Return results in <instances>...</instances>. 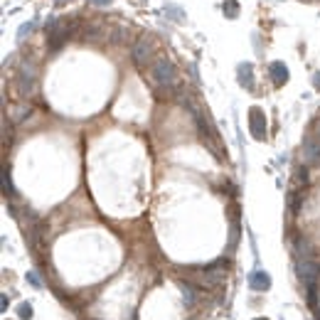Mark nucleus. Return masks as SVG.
<instances>
[{
    "label": "nucleus",
    "mask_w": 320,
    "mask_h": 320,
    "mask_svg": "<svg viewBox=\"0 0 320 320\" xmlns=\"http://www.w3.org/2000/svg\"><path fill=\"white\" fill-rule=\"evenodd\" d=\"M96 5H106V3H111V0H94Z\"/></svg>",
    "instance_id": "obj_22"
},
{
    "label": "nucleus",
    "mask_w": 320,
    "mask_h": 320,
    "mask_svg": "<svg viewBox=\"0 0 320 320\" xmlns=\"http://www.w3.org/2000/svg\"><path fill=\"white\" fill-rule=\"evenodd\" d=\"M293 247H296V259H313L310 244L305 242L303 236H296V239H293Z\"/></svg>",
    "instance_id": "obj_10"
},
{
    "label": "nucleus",
    "mask_w": 320,
    "mask_h": 320,
    "mask_svg": "<svg viewBox=\"0 0 320 320\" xmlns=\"http://www.w3.org/2000/svg\"><path fill=\"white\" fill-rule=\"evenodd\" d=\"M133 62L138 67H145L150 62V42H148L145 37L136 39V45H133Z\"/></svg>",
    "instance_id": "obj_6"
},
{
    "label": "nucleus",
    "mask_w": 320,
    "mask_h": 320,
    "mask_svg": "<svg viewBox=\"0 0 320 320\" xmlns=\"http://www.w3.org/2000/svg\"><path fill=\"white\" fill-rule=\"evenodd\" d=\"M296 182H298V185H305V182H308V170H305V168H298V170H296Z\"/></svg>",
    "instance_id": "obj_17"
},
{
    "label": "nucleus",
    "mask_w": 320,
    "mask_h": 320,
    "mask_svg": "<svg viewBox=\"0 0 320 320\" xmlns=\"http://www.w3.org/2000/svg\"><path fill=\"white\" fill-rule=\"evenodd\" d=\"M301 202H303L301 192H293V195L288 197V210H291V214H298V210H301Z\"/></svg>",
    "instance_id": "obj_14"
},
{
    "label": "nucleus",
    "mask_w": 320,
    "mask_h": 320,
    "mask_svg": "<svg viewBox=\"0 0 320 320\" xmlns=\"http://www.w3.org/2000/svg\"><path fill=\"white\" fill-rule=\"evenodd\" d=\"M150 74H153V79H155L160 87H173V84H175V67H173V62L165 59V57H158V59L153 62Z\"/></svg>",
    "instance_id": "obj_1"
},
{
    "label": "nucleus",
    "mask_w": 320,
    "mask_h": 320,
    "mask_svg": "<svg viewBox=\"0 0 320 320\" xmlns=\"http://www.w3.org/2000/svg\"><path fill=\"white\" fill-rule=\"evenodd\" d=\"M180 288H182L185 303H187V305H192V303H195V293H197V291H195V286H190L187 281H180Z\"/></svg>",
    "instance_id": "obj_13"
},
{
    "label": "nucleus",
    "mask_w": 320,
    "mask_h": 320,
    "mask_svg": "<svg viewBox=\"0 0 320 320\" xmlns=\"http://www.w3.org/2000/svg\"><path fill=\"white\" fill-rule=\"evenodd\" d=\"M254 320H266V318H254Z\"/></svg>",
    "instance_id": "obj_23"
},
{
    "label": "nucleus",
    "mask_w": 320,
    "mask_h": 320,
    "mask_svg": "<svg viewBox=\"0 0 320 320\" xmlns=\"http://www.w3.org/2000/svg\"><path fill=\"white\" fill-rule=\"evenodd\" d=\"M32 27H35L32 22H27V25H22V27H20V32H18V37H20V39H25V35H27V32L32 30Z\"/></svg>",
    "instance_id": "obj_19"
},
{
    "label": "nucleus",
    "mask_w": 320,
    "mask_h": 320,
    "mask_svg": "<svg viewBox=\"0 0 320 320\" xmlns=\"http://www.w3.org/2000/svg\"><path fill=\"white\" fill-rule=\"evenodd\" d=\"M239 84L244 89L254 87V74H251V64H239Z\"/></svg>",
    "instance_id": "obj_11"
},
{
    "label": "nucleus",
    "mask_w": 320,
    "mask_h": 320,
    "mask_svg": "<svg viewBox=\"0 0 320 320\" xmlns=\"http://www.w3.org/2000/svg\"><path fill=\"white\" fill-rule=\"evenodd\" d=\"M303 153H305V163H308V165H318V163H320V143H318L315 138H305Z\"/></svg>",
    "instance_id": "obj_8"
},
{
    "label": "nucleus",
    "mask_w": 320,
    "mask_h": 320,
    "mask_svg": "<svg viewBox=\"0 0 320 320\" xmlns=\"http://www.w3.org/2000/svg\"><path fill=\"white\" fill-rule=\"evenodd\" d=\"M224 15H227V18H236V15H239L236 0H227V3H224Z\"/></svg>",
    "instance_id": "obj_15"
},
{
    "label": "nucleus",
    "mask_w": 320,
    "mask_h": 320,
    "mask_svg": "<svg viewBox=\"0 0 320 320\" xmlns=\"http://www.w3.org/2000/svg\"><path fill=\"white\" fill-rule=\"evenodd\" d=\"M3 192H5V197H15V187L10 182V170L8 168H3Z\"/></svg>",
    "instance_id": "obj_12"
},
{
    "label": "nucleus",
    "mask_w": 320,
    "mask_h": 320,
    "mask_svg": "<svg viewBox=\"0 0 320 320\" xmlns=\"http://www.w3.org/2000/svg\"><path fill=\"white\" fill-rule=\"evenodd\" d=\"M313 82H315V87H318V89H320V71H318V74H315V79H313Z\"/></svg>",
    "instance_id": "obj_21"
},
{
    "label": "nucleus",
    "mask_w": 320,
    "mask_h": 320,
    "mask_svg": "<svg viewBox=\"0 0 320 320\" xmlns=\"http://www.w3.org/2000/svg\"><path fill=\"white\" fill-rule=\"evenodd\" d=\"M202 273H205V278H207V284H219L222 278L227 276V261H224V259H219V261H214V264L205 266V268H202Z\"/></svg>",
    "instance_id": "obj_5"
},
{
    "label": "nucleus",
    "mask_w": 320,
    "mask_h": 320,
    "mask_svg": "<svg viewBox=\"0 0 320 320\" xmlns=\"http://www.w3.org/2000/svg\"><path fill=\"white\" fill-rule=\"evenodd\" d=\"M27 281H30L35 288H42V281H39V278H37V273H32V271L27 273Z\"/></svg>",
    "instance_id": "obj_18"
},
{
    "label": "nucleus",
    "mask_w": 320,
    "mask_h": 320,
    "mask_svg": "<svg viewBox=\"0 0 320 320\" xmlns=\"http://www.w3.org/2000/svg\"><path fill=\"white\" fill-rule=\"evenodd\" d=\"M0 308H3V310H8V296H3V298H0Z\"/></svg>",
    "instance_id": "obj_20"
},
{
    "label": "nucleus",
    "mask_w": 320,
    "mask_h": 320,
    "mask_svg": "<svg viewBox=\"0 0 320 320\" xmlns=\"http://www.w3.org/2000/svg\"><path fill=\"white\" fill-rule=\"evenodd\" d=\"M18 89H20L22 96H30L32 89H35V71H32L27 64L18 71Z\"/></svg>",
    "instance_id": "obj_4"
},
{
    "label": "nucleus",
    "mask_w": 320,
    "mask_h": 320,
    "mask_svg": "<svg viewBox=\"0 0 320 320\" xmlns=\"http://www.w3.org/2000/svg\"><path fill=\"white\" fill-rule=\"evenodd\" d=\"M249 131H251V136L259 138V141L266 136V116H264V111H261L259 106L249 108Z\"/></svg>",
    "instance_id": "obj_3"
},
{
    "label": "nucleus",
    "mask_w": 320,
    "mask_h": 320,
    "mask_svg": "<svg viewBox=\"0 0 320 320\" xmlns=\"http://www.w3.org/2000/svg\"><path fill=\"white\" fill-rule=\"evenodd\" d=\"M249 288H254V291H268L271 288V276L266 271H251L249 273Z\"/></svg>",
    "instance_id": "obj_7"
},
{
    "label": "nucleus",
    "mask_w": 320,
    "mask_h": 320,
    "mask_svg": "<svg viewBox=\"0 0 320 320\" xmlns=\"http://www.w3.org/2000/svg\"><path fill=\"white\" fill-rule=\"evenodd\" d=\"M268 74H271V79H273L276 87H284V84L288 82V67H286L284 62H273V64L268 67Z\"/></svg>",
    "instance_id": "obj_9"
},
{
    "label": "nucleus",
    "mask_w": 320,
    "mask_h": 320,
    "mask_svg": "<svg viewBox=\"0 0 320 320\" xmlns=\"http://www.w3.org/2000/svg\"><path fill=\"white\" fill-rule=\"evenodd\" d=\"M296 271L303 284H318L320 278V266L313 259H296Z\"/></svg>",
    "instance_id": "obj_2"
},
{
    "label": "nucleus",
    "mask_w": 320,
    "mask_h": 320,
    "mask_svg": "<svg viewBox=\"0 0 320 320\" xmlns=\"http://www.w3.org/2000/svg\"><path fill=\"white\" fill-rule=\"evenodd\" d=\"M18 315H20V320H30V318H32V305H30V303H20Z\"/></svg>",
    "instance_id": "obj_16"
}]
</instances>
